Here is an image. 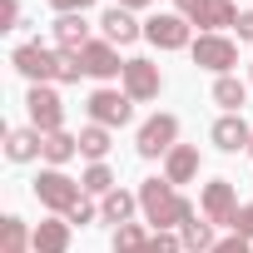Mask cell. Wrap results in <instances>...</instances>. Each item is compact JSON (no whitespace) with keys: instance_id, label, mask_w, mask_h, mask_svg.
Wrapping results in <instances>:
<instances>
[{"instance_id":"1","label":"cell","mask_w":253,"mask_h":253,"mask_svg":"<svg viewBox=\"0 0 253 253\" xmlns=\"http://www.w3.org/2000/svg\"><path fill=\"white\" fill-rule=\"evenodd\" d=\"M139 209H144V223H154V233L184 228V223L194 218V204H189L169 179H144V184H139Z\"/></svg>"},{"instance_id":"2","label":"cell","mask_w":253,"mask_h":253,"mask_svg":"<svg viewBox=\"0 0 253 253\" xmlns=\"http://www.w3.org/2000/svg\"><path fill=\"white\" fill-rule=\"evenodd\" d=\"M80 194H84V184H75L65 169H40V179H35V199H40L50 213H60V218L80 204Z\"/></svg>"},{"instance_id":"3","label":"cell","mask_w":253,"mask_h":253,"mask_svg":"<svg viewBox=\"0 0 253 253\" xmlns=\"http://www.w3.org/2000/svg\"><path fill=\"white\" fill-rule=\"evenodd\" d=\"M10 65H15V70H20L30 84H50V80H60V50H50V45H40V40H30V45H15Z\"/></svg>"},{"instance_id":"4","label":"cell","mask_w":253,"mask_h":253,"mask_svg":"<svg viewBox=\"0 0 253 253\" xmlns=\"http://www.w3.org/2000/svg\"><path fill=\"white\" fill-rule=\"evenodd\" d=\"M84 104H89V119L104 124V129H124V124L134 119V99L124 89H94Z\"/></svg>"},{"instance_id":"5","label":"cell","mask_w":253,"mask_h":253,"mask_svg":"<svg viewBox=\"0 0 253 253\" xmlns=\"http://www.w3.org/2000/svg\"><path fill=\"white\" fill-rule=\"evenodd\" d=\"M25 104H30V129H40V134L65 129V99H60L50 84H30Z\"/></svg>"},{"instance_id":"6","label":"cell","mask_w":253,"mask_h":253,"mask_svg":"<svg viewBox=\"0 0 253 253\" xmlns=\"http://www.w3.org/2000/svg\"><path fill=\"white\" fill-rule=\"evenodd\" d=\"M179 144V119L174 114H154V119H144L139 124V159H159V154H169Z\"/></svg>"},{"instance_id":"7","label":"cell","mask_w":253,"mask_h":253,"mask_svg":"<svg viewBox=\"0 0 253 253\" xmlns=\"http://www.w3.org/2000/svg\"><path fill=\"white\" fill-rule=\"evenodd\" d=\"M189 50H194V65L199 70H213V75H228L238 65V45L228 35H199Z\"/></svg>"},{"instance_id":"8","label":"cell","mask_w":253,"mask_h":253,"mask_svg":"<svg viewBox=\"0 0 253 253\" xmlns=\"http://www.w3.org/2000/svg\"><path fill=\"white\" fill-rule=\"evenodd\" d=\"M124 94H129L134 104H144V99H159V89H164V75H159V65L154 60H124Z\"/></svg>"},{"instance_id":"9","label":"cell","mask_w":253,"mask_h":253,"mask_svg":"<svg viewBox=\"0 0 253 253\" xmlns=\"http://www.w3.org/2000/svg\"><path fill=\"white\" fill-rule=\"evenodd\" d=\"M144 40L159 45V50H189L194 35H189V20L174 10V15H149L144 20Z\"/></svg>"},{"instance_id":"10","label":"cell","mask_w":253,"mask_h":253,"mask_svg":"<svg viewBox=\"0 0 253 253\" xmlns=\"http://www.w3.org/2000/svg\"><path fill=\"white\" fill-rule=\"evenodd\" d=\"M199 209H204V218H209V223H228V228H233V218H238L233 184H228V179H209V184H204V194H199Z\"/></svg>"},{"instance_id":"11","label":"cell","mask_w":253,"mask_h":253,"mask_svg":"<svg viewBox=\"0 0 253 253\" xmlns=\"http://www.w3.org/2000/svg\"><path fill=\"white\" fill-rule=\"evenodd\" d=\"M80 65H84V75H94V80H114V75H124L119 50H114L109 40H89V45L80 50Z\"/></svg>"},{"instance_id":"12","label":"cell","mask_w":253,"mask_h":253,"mask_svg":"<svg viewBox=\"0 0 253 253\" xmlns=\"http://www.w3.org/2000/svg\"><path fill=\"white\" fill-rule=\"evenodd\" d=\"M99 30H104L109 45H134V40L144 35V25L134 20V10H124V5H109V10L99 15Z\"/></svg>"},{"instance_id":"13","label":"cell","mask_w":253,"mask_h":253,"mask_svg":"<svg viewBox=\"0 0 253 253\" xmlns=\"http://www.w3.org/2000/svg\"><path fill=\"white\" fill-rule=\"evenodd\" d=\"M70 228H75V223L55 213V218H45V223L30 233V248H35V253H70Z\"/></svg>"},{"instance_id":"14","label":"cell","mask_w":253,"mask_h":253,"mask_svg":"<svg viewBox=\"0 0 253 253\" xmlns=\"http://www.w3.org/2000/svg\"><path fill=\"white\" fill-rule=\"evenodd\" d=\"M164 179L179 189V184H189V179H199V149L194 144H174L169 154H164Z\"/></svg>"},{"instance_id":"15","label":"cell","mask_w":253,"mask_h":253,"mask_svg":"<svg viewBox=\"0 0 253 253\" xmlns=\"http://www.w3.org/2000/svg\"><path fill=\"white\" fill-rule=\"evenodd\" d=\"M213 144H218L223 154H238V149L253 144V129L243 124V114H223V119L213 124Z\"/></svg>"},{"instance_id":"16","label":"cell","mask_w":253,"mask_h":253,"mask_svg":"<svg viewBox=\"0 0 253 253\" xmlns=\"http://www.w3.org/2000/svg\"><path fill=\"white\" fill-rule=\"evenodd\" d=\"M5 154H10L15 164H30V159L45 154V134H40V129H10V134H5Z\"/></svg>"},{"instance_id":"17","label":"cell","mask_w":253,"mask_h":253,"mask_svg":"<svg viewBox=\"0 0 253 253\" xmlns=\"http://www.w3.org/2000/svg\"><path fill=\"white\" fill-rule=\"evenodd\" d=\"M55 45L70 50V55H80V50L89 45V25H84V15H60V20H55Z\"/></svg>"},{"instance_id":"18","label":"cell","mask_w":253,"mask_h":253,"mask_svg":"<svg viewBox=\"0 0 253 253\" xmlns=\"http://www.w3.org/2000/svg\"><path fill=\"white\" fill-rule=\"evenodd\" d=\"M194 25H204V35H218L223 25H238V10H233V0H209V5L194 15Z\"/></svg>"},{"instance_id":"19","label":"cell","mask_w":253,"mask_h":253,"mask_svg":"<svg viewBox=\"0 0 253 253\" xmlns=\"http://www.w3.org/2000/svg\"><path fill=\"white\" fill-rule=\"evenodd\" d=\"M75 154H80V134H70V129H55V134H45V154H40V159H50V169L70 164Z\"/></svg>"},{"instance_id":"20","label":"cell","mask_w":253,"mask_h":253,"mask_svg":"<svg viewBox=\"0 0 253 253\" xmlns=\"http://www.w3.org/2000/svg\"><path fill=\"white\" fill-rule=\"evenodd\" d=\"M179 243H184V253H213V223L209 218H189L184 228H179Z\"/></svg>"},{"instance_id":"21","label":"cell","mask_w":253,"mask_h":253,"mask_svg":"<svg viewBox=\"0 0 253 253\" xmlns=\"http://www.w3.org/2000/svg\"><path fill=\"white\" fill-rule=\"evenodd\" d=\"M139 209V194H124V189H114V194H104V204H99V213H104V223H134L129 213Z\"/></svg>"},{"instance_id":"22","label":"cell","mask_w":253,"mask_h":253,"mask_svg":"<svg viewBox=\"0 0 253 253\" xmlns=\"http://www.w3.org/2000/svg\"><path fill=\"white\" fill-rule=\"evenodd\" d=\"M243 99H248V84H243V80H233V75H218V80H213V104H223L228 114H238Z\"/></svg>"},{"instance_id":"23","label":"cell","mask_w":253,"mask_h":253,"mask_svg":"<svg viewBox=\"0 0 253 253\" xmlns=\"http://www.w3.org/2000/svg\"><path fill=\"white\" fill-rule=\"evenodd\" d=\"M30 233H35V228H25V223L10 213L5 223H0V253H25V248H30Z\"/></svg>"},{"instance_id":"24","label":"cell","mask_w":253,"mask_h":253,"mask_svg":"<svg viewBox=\"0 0 253 253\" xmlns=\"http://www.w3.org/2000/svg\"><path fill=\"white\" fill-rule=\"evenodd\" d=\"M80 154L94 159V164H104V154H109V129H104V124H89V129H80Z\"/></svg>"},{"instance_id":"25","label":"cell","mask_w":253,"mask_h":253,"mask_svg":"<svg viewBox=\"0 0 253 253\" xmlns=\"http://www.w3.org/2000/svg\"><path fill=\"white\" fill-rule=\"evenodd\" d=\"M149 238H154V233H149L144 223H119V233H114V253H144Z\"/></svg>"},{"instance_id":"26","label":"cell","mask_w":253,"mask_h":253,"mask_svg":"<svg viewBox=\"0 0 253 253\" xmlns=\"http://www.w3.org/2000/svg\"><path fill=\"white\" fill-rule=\"evenodd\" d=\"M80 184H84V194H99V199H104V194H114V174H109V164H89Z\"/></svg>"},{"instance_id":"27","label":"cell","mask_w":253,"mask_h":253,"mask_svg":"<svg viewBox=\"0 0 253 253\" xmlns=\"http://www.w3.org/2000/svg\"><path fill=\"white\" fill-rule=\"evenodd\" d=\"M20 25V0H0V30H15Z\"/></svg>"},{"instance_id":"28","label":"cell","mask_w":253,"mask_h":253,"mask_svg":"<svg viewBox=\"0 0 253 253\" xmlns=\"http://www.w3.org/2000/svg\"><path fill=\"white\" fill-rule=\"evenodd\" d=\"M233 233L253 243V204H243V209H238V218H233Z\"/></svg>"},{"instance_id":"29","label":"cell","mask_w":253,"mask_h":253,"mask_svg":"<svg viewBox=\"0 0 253 253\" xmlns=\"http://www.w3.org/2000/svg\"><path fill=\"white\" fill-rule=\"evenodd\" d=\"M213 253H253V243L233 233V238H218V243H213Z\"/></svg>"},{"instance_id":"30","label":"cell","mask_w":253,"mask_h":253,"mask_svg":"<svg viewBox=\"0 0 253 253\" xmlns=\"http://www.w3.org/2000/svg\"><path fill=\"white\" fill-rule=\"evenodd\" d=\"M50 5H55L60 15H84V10L94 5V0H50Z\"/></svg>"},{"instance_id":"31","label":"cell","mask_w":253,"mask_h":253,"mask_svg":"<svg viewBox=\"0 0 253 253\" xmlns=\"http://www.w3.org/2000/svg\"><path fill=\"white\" fill-rule=\"evenodd\" d=\"M65 218H70V223H89V218H94V204H89V199H80V204H75Z\"/></svg>"},{"instance_id":"32","label":"cell","mask_w":253,"mask_h":253,"mask_svg":"<svg viewBox=\"0 0 253 253\" xmlns=\"http://www.w3.org/2000/svg\"><path fill=\"white\" fill-rule=\"evenodd\" d=\"M174 5H179V15H184V20H194V15L209 5V0H174Z\"/></svg>"},{"instance_id":"33","label":"cell","mask_w":253,"mask_h":253,"mask_svg":"<svg viewBox=\"0 0 253 253\" xmlns=\"http://www.w3.org/2000/svg\"><path fill=\"white\" fill-rule=\"evenodd\" d=\"M238 40H253V10H238Z\"/></svg>"},{"instance_id":"34","label":"cell","mask_w":253,"mask_h":253,"mask_svg":"<svg viewBox=\"0 0 253 253\" xmlns=\"http://www.w3.org/2000/svg\"><path fill=\"white\" fill-rule=\"evenodd\" d=\"M119 5H124V10H144L149 0H119Z\"/></svg>"},{"instance_id":"35","label":"cell","mask_w":253,"mask_h":253,"mask_svg":"<svg viewBox=\"0 0 253 253\" xmlns=\"http://www.w3.org/2000/svg\"><path fill=\"white\" fill-rule=\"evenodd\" d=\"M248 154H253V144H248Z\"/></svg>"}]
</instances>
